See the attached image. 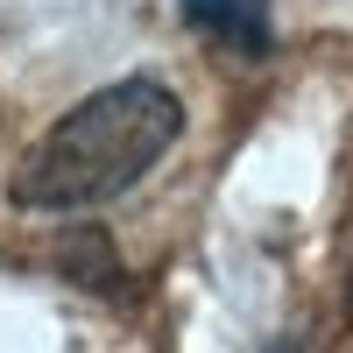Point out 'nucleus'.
I'll return each mask as SVG.
<instances>
[{"mask_svg":"<svg viewBox=\"0 0 353 353\" xmlns=\"http://www.w3.org/2000/svg\"><path fill=\"white\" fill-rule=\"evenodd\" d=\"M191 21H205L212 36L241 50H269V0H184Z\"/></svg>","mask_w":353,"mask_h":353,"instance_id":"f03ea898","label":"nucleus"},{"mask_svg":"<svg viewBox=\"0 0 353 353\" xmlns=\"http://www.w3.org/2000/svg\"><path fill=\"white\" fill-rule=\"evenodd\" d=\"M276 353H290V346H276Z\"/></svg>","mask_w":353,"mask_h":353,"instance_id":"7ed1b4c3","label":"nucleus"},{"mask_svg":"<svg viewBox=\"0 0 353 353\" xmlns=\"http://www.w3.org/2000/svg\"><path fill=\"white\" fill-rule=\"evenodd\" d=\"M176 134H184V106H176L170 85H156V78L99 85L92 99H78L14 163L8 198L21 212H85V205H106L128 184H141L170 156Z\"/></svg>","mask_w":353,"mask_h":353,"instance_id":"f257e3e1","label":"nucleus"}]
</instances>
